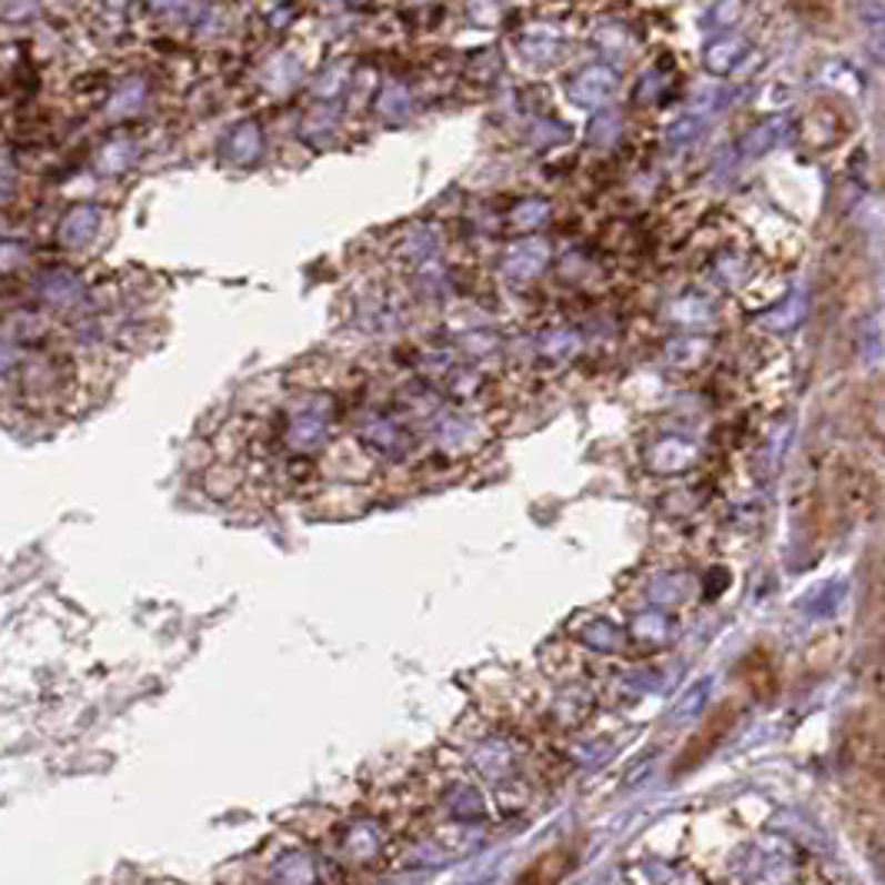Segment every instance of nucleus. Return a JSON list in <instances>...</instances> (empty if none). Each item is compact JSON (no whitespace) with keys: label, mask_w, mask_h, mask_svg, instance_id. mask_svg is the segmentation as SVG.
I'll return each mask as SVG.
<instances>
[{"label":"nucleus","mask_w":885,"mask_h":885,"mask_svg":"<svg viewBox=\"0 0 885 885\" xmlns=\"http://www.w3.org/2000/svg\"><path fill=\"white\" fill-rule=\"evenodd\" d=\"M733 720H736V713L730 710V706H720L706 723H703V730H696V736L683 746V756L676 760V766H673V773L676 776H683V773H690V770H696L703 760H710L716 750H720V743L726 740V733H730V726H733Z\"/></svg>","instance_id":"nucleus-1"},{"label":"nucleus","mask_w":885,"mask_h":885,"mask_svg":"<svg viewBox=\"0 0 885 885\" xmlns=\"http://www.w3.org/2000/svg\"><path fill=\"white\" fill-rule=\"evenodd\" d=\"M570 869H573V849H566V846L563 849H550L513 885H560Z\"/></svg>","instance_id":"nucleus-2"},{"label":"nucleus","mask_w":885,"mask_h":885,"mask_svg":"<svg viewBox=\"0 0 885 885\" xmlns=\"http://www.w3.org/2000/svg\"><path fill=\"white\" fill-rule=\"evenodd\" d=\"M570 93H573V100H580L586 107H596V103H603V100H610L616 93V77L606 67H593V70H586V73H580L573 80Z\"/></svg>","instance_id":"nucleus-3"},{"label":"nucleus","mask_w":885,"mask_h":885,"mask_svg":"<svg viewBox=\"0 0 885 885\" xmlns=\"http://www.w3.org/2000/svg\"><path fill=\"white\" fill-rule=\"evenodd\" d=\"M97 227H100V213H97V207H73V210L60 220L57 237H60L63 247H83V243L97 233Z\"/></svg>","instance_id":"nucleus-4"},{"label":"nucleus","mask_w":885,"mask_h":885,"mask_svg":"<svg viewBox=\"0 0 885 885\" xmlns=\"http://www.w3.org/2000/svg\"><path fill=\"white\" fill-rule=\"evenodd\" d=\"M43 296L50 303H57V306H67V303H73L80 296V283H77L73 273H63V270L60 273H50L43 280Z\"/></svg>","instance_id":"nucleus-5"},{"label":"nucleus","mask_w":885,"mask_h":885,"mask_svg":"<svg viewBox=\"0 0 885 885\" xmlns=\"http://www.w3.org/2000/svg\"><path fill=\"white\" fill-rule=\"evenodd\" d=\"M227 150L233 153V160H253L257 150H260V133H257V127H250V123L237 127V130L230 133V140H227Z\"/></svg>","instance_id":"nucleus-6"},{"label":"nucleus","mask_w":885,"mask_h":885,"mask_svg":"<svg viewBox=\"0 0 885 885\" xmlns=\"http://www.w3.org/2000/svg\"><path fill=\"white\" fill-rule=\"evenodd\" d=\"M23 260V250L17 243H0V270H10Z\"/></svg>","instance_id":"nucleus-7"},{"label":"nucleus","mask_w":885,"mask_h":885,"mask_svg":"<svg viewBox=\"0 0 885 885\" xmlns=\"http://www.w3.org/2000/svg\"><path fill=\"white\" fill-rule=\"evenodd\" d=\"M10 363H13V350H10L7 343H0V373H3Z\"/></svg>","instance_id":"nucleus-8"},{"label":"nucleus","mask_w":885,"mask_h":885,"mask_svg":"<svg viewBox=\"0 0 885 885\" xmlns=\"http://www.w3.org/2000/svg\"><path fill=\"white\" fill-rule=\"evenodd\" d=\"M7 193H10V187H7V180H0V200H7Z\"/></svg>","instance_id":"nucleus-9"}]
</instances>
